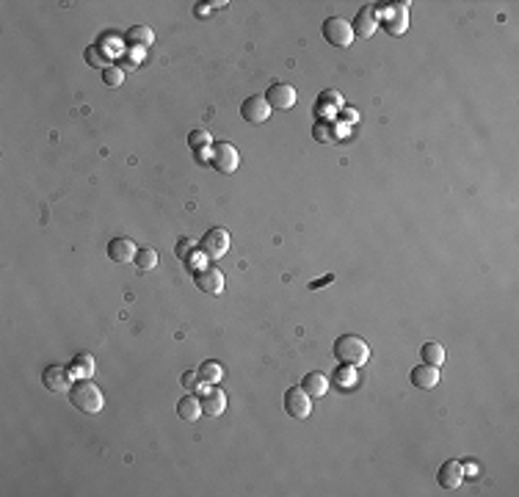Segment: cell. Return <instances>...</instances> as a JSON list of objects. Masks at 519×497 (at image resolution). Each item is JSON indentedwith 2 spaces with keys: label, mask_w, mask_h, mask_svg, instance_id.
I'll return each mask as SVG.
<instances>
[{
  "label": "cell",
  "mask_w": 519,
  "mask_h": 497,
  "mask_svg": "<svg viewBox=\"0 0 519 497\" xmlns=\"http://www.w3.org/2000/svg\"><path fill=\"white\" fill-rule=\"evenodd\" d=\"M412 381H415V387H420V390H434L437 384H439V368H434V365H417L415 370H412Z\"/></svg>",
  "instance_id": "obj_16"
},
{
  "label": "cell",
  "mask_w": 519,
  "mask_h": 497,
  "mask_svg": "<svg viewBox=\"0 0 519 497\" xmlns=\"http://www.w3.org/2000/svg\"><path fill=\"white\" fill-rule=\"evenodd\" d=\"M125 42H127V47H133V50H149L152 42H155V33H152L147 25H133V28H127Z\"/></svg>",
  "instance_id": "obj_15"
},
{
  "label": "cell",
  "mask_w": 519,
  "mask_h": 497,
  "mask_svg": "<svg viewBox=\"0 0 519 497\" xmlns=\"http://www.w3.org/2000/svg\"><path fill=\"white\" fill-rule=\"evenodd\" d=\"M309 398H323L326 395V390H329V381H326V376L323 373H307L304 379H301V384H298Z\"/></svg>",
  "instance_id": "obj_18"
},
{
  "label": "cell",
  "mask_w": 519,
  "mask_h": 497,
  "mask_svg": "<svg viewBox=\"0 0 519 497\" xmlns=\"http://www.w3.org/2000/svg\"><path fill=\"white\" fill-rule=\"evenodd\" d=\"M323 39L331 44V47H348L354 42V30H351V22H345L343 17H329L323 22Z\"/></svg>",
  "instance_id": "obj_4"
},
{
  "label": "cell",
  "mask_w": 519,
  "mask_h": 497,
  "mask_svg": "<svg viewBox=\"0 0 519 497\" xmlns=\"http://www.w3.org/2000/svg\"><path fill=\"white\" fill-rule=\"evenodd\" d=\"M312 398L301 390V387H290L287 392H284V412L290 415V417H295V420H304V417H309V412H312V404H309Z\"/></svg>",
  "instance_id": "obj_6"
},
{
  "label": "cell",
  "mask_w": 519,
  "mask_h": 497,
  "mask_svg": "<svg viewBox=\"0 0 519 497\" xmlns=\"http://www.w3.org/2000/svg\"><path fill=\"white\" fill-rule=\"evenodd\" d=\"M194 284H197L202 293H208V296H219V293L224 290V273H221L219 268H213V265L199 268V271L194 273Z\"/></svg>",
  "instance_id": "obj_8"
},
{
  "label": "cell",
  "mask_w": 519,
  "mask_h": 497,
  "mask_svg": "<svg viewBox=\"0 0 519 497\" xmlns=\"http://www.w3.org/2000/svg\"><path fill=\"white\" fill-rule=\"evenodd\" d=\"M136 265H138V271H152L155 265H158V251L152 246H144V248H138L136 251Z\"/></svg>",
  "instance_id": "obj_23"
},
{
  "label": "cell",
  "mask_w": 519,
  "mask_h": 497,
  "mask_svg": "<svg viewBox=\"0 0 519 497\" xmlns=\"http://www.w3.org/2000/svg\"><path fill=\"white\" fill-rule=\"evenodd\" d=\"M136 244L130 241V238H113V241H108V257L113 260V262H130L133 257H136Z\"/></svg>",
  "instance_id": "obj_17"
},
{
  "label": "cell",
  "mask_w": 519,
  "mask_h": 497,
  "mask_svg": "<svg viewBox=\"0 0 519 497\" xmlns=\"http://www.w3.org/2000/svg\"><path fill=\"white\" fill-rule=\"evenodd\" d=\"M197 384H199V376H197L194 370H188V373H183V387H185L188 392H194V390H197Z\"/></svg>",
  "instance_id": "obj_29"
},
{
  "label": "cell",
  "mask_w": 519,
  "mask_h": 497,
  "mask_svg": "<svg viewBox=\"0 0 519 497\" xmlns=\"http://www.w3.org/2000/svg\"><path fill=\"white\" fill-rule=\"evenodd\" d=\"M69 404L78 409V412H86V415H97L105 404L100 387L91 381V379H78L72 387H69Z\"/></svg>",
  "instance_id": "obj_2"
},
{
  "label": "cell",
  "mask_w": 519,
  "mask_h": 497,
  "mask_svg": "<svg viewBox=\"0 0 519 497\" xmlns=\"http://www.w3.org/2000/svg\"><path fill=\"white\" fill-rule=\"evenodd\" d=\"M227 248H230V235H227V230H221V227L208 230V233L202 235V241H199V251H202L208 260H219V257H224Z\"/></svg>",
  "instance_id": "obj_5"
},
{
  "label": "cell",
  "mask_w": 519,
  "mask_h": 497,
  "mask_svg": "<svg viewBox=\"0 0 519 497\" xmlns=\"http://www.w3.org/2000/svg\"><path fill=\"white\" fill-rule=\"evenodd\" d=\"M312 136H315V141H320V144L334 141V125H329V122H315Z\"/></svg>",
  "instance_id": "obj_24"
},
{
  "label": "cell",
  "mask_w": 519,
  "mask_h": 497,
  "mask_svg": "<svg viewBox=\"0 0 519 497\" xmlns=\"http://www.w3.org/2000/svg\"><path fill=\"white\" fill-rule=\"evenodd\" d=\"M188 144H191V150H202V147H210L213 141H210V136H208L205 130H194V133L188 136Z\"/></svg>",
  "instance_id": "obj_28"
},
{
  "label": "cell",
  "mask_w": 519,
  "mask_h": 497,
  "mask_svg": "<svg viewBox=\"0 0 519 497\" xmlns=\"http://www.w3.org/2000/svg\"><path fill=\"white\" fill-rule=\"evenodd\" d=\"M199 415H202V404H199V398L185 395V398L177 404V417H180L183 423H197Z\"/></svg>",
  "instance_id": "obj_19"
},
{
  "label": "cell",
  "mask_w": 519,
  "mask_h": 497,
  "mask_svg": "<svg viewBox=\"0 0 519 497\" xmlns=\"http://www.w3.org/2000/svg\"><path fill=\"white\" fill-rule=\"evenodd\" d=\"M199 404H202V415H208V417H219V415L227 409V395L219 390V384H213V387L199 398Z\"/></svg>",
  "instance_id": "obj_12"
},
{
  "label": "cell",
  "mask_w": 519,
  "mask_h": 497,
  "mask_svg": "<svg viewBox=\"0 0 519 497\" xmlns=\"http://www.w3.org/2000/svg\"><path fill=\"white\" fill-rule=\"evenodd\" d=\"M406 22H409V3H398V6H392V11L387 14L384 28H387L390 36H401V33L406 30Z\"/></svg>",
  "instance_id": "obj_14"
},
{
  "label": "cell",
  "mask_w": 519,
  "mask_h": 497,
  "mask_svg": "<svg viewBox=\"0 0 519 497\" xmlns=\"http://www.w3.org/2000/svg\"><path fill=\"white\" fill-rule=\"evenodd\" d=\"M326 282H331V276H326V279H318V282H312V290H315V287H320V284H326Z\"/></svg>",
  "instance_id": "obj_31"
},
{
  "label": "cell",
  "mask_w": 519,
  "mask_h": 497,
  "mask_svg": "<svg viewBox=\"0 0 519 497\" xmlns=\"http://www.w3.org/2000/svg\"><path fill=\"white\" fill-rule=\"evenodd\" d=\"M188 248H191V238H180V244H177V257L188 260Z\"/></svg>",
  "instance_id": "obj_30"
},
{
  "label": "cell",
  "mask_w": 519,
  "mask_h": 497,
  "mask_svg": "<svg viewBox=\"0 0 519 497\" xmlns=\"http://www.w3.org/2000/svg\"><path fill=\"white\" fill-rule=\"evenodd\" d=\"M86 61H89V64H91V66H97V69H105V66H108V64H105V61H108V58H105V55H102V53H100V47H97V44H94V47H89V50H86Z\"/></svg>",
  "instance_id": "obj_27"
},
{
  "label": "cell",
  "mask_w": 519,
  "mask_h": 497,
  "mask_svg": "<svg viewBox=\"0 0 519 497\" xmlns=\"http://www.w3.org/2000/svg\"><path fill=\"white\" fill-rule=\"evenodd\" d=\"M197 376H199V384L213 387V384H219V381H221V365H216L213 359H205V362L199 365Z\"/></svg>",
  "instance_id": "obj_20"
},
{
  "label": "cell",
  "mask_w": 519,
  "mask_h": 497,
  "mask_svg": "<svg viewBox=\"0 0 519 497\" xmlns=\"http://www.w3.org/2000/svg\"><path fill=\"white\" fill-rule=\"evenodd\" d=\"M331 354L340 365H348V368H359L370 359V345L365 337L359 334H340L331 345Z\"/></svg>",
  "instance_id": "obj_1"
},
{
  "label": "cell",
  "mask_w": 519,
  "mask_h": 497,
  "mask_svg": "<svg viewBox=\"0 0 519 497\" xmlns=\"http://www.w3.org/2000/svg\"><path fill=\"white\" fill-rule=\"evenodd\" d=\"M420 359H423L426 365L439 368V365L445 362V348H442L439 343H426V345L420 348Z\"/></svg>",
  "instance_id": "obj_22"
},
{
  "label": "cell",
  "mask_w": 519,
  "mask_h": 497,
  "mask_svg": "<svg viewBox=\"0 0 519 497\" xmlns=\"http://www.w3.org/2000/svg\"><path fill=\"white\" fill-rule=\"evenodd\" d=\"M351 30H354V36H365L367 39L376 30V8L373 6H362L356 11L354 22H351Z\"/></svg>",
  "instance_id": "obj_13"
},
{
  "label": "cell",
  "mask_w": 519,
  "mask_h": 497,
  "mask_svg": "<svg viewBox=\"0 0 519 497\" xmlns=\"http://www.w3.org/2000/svg\"><path fill=\"white\" fill-rule=\"evenodd\" d=\"M268 114H271V108H268V102H265V97H246L244 102H241V116L249 122V125H262L265 119H268Z\"/></svg>",
  "instance_id": "obj_9"
},
{
  "label": "cell",
  "mask_w": 519,
  "mask_h": 497,
  "mask_svg": "<svg viewBox=\"0 0 519 497\" xmlns=\"http://www.w3.org/2000/svg\"><path fill=\"white\" fill-rule=\"evenodd\" d=\"M122 80H125V72L119 66H105L102 69V83L105 86H122Z\"/></svg>",
  "instance_id": "obj_25"
},
{
  "label": "cell",
  "mask_w": 519,
  "mask_h": 497,
  "mask_svg": "<svg viewBox=\"0 0 519 497\" xmlns=\"http://www.w3.org/2000/svg\"><path fill=\"white\" fill-rule=\"evenodd\" d=\"M69 373H72V370H66V368H61V365H50V368H44V373H42V384H44L50 392H64V390L72 387V384H69Z\"/></svg>",
  "instance_id": "obj_10"
},
{
  "label": "cell",
  "mask_w": 519,
  "mask_h": 497,
  "mask_svg": "<svg viewBox=\"0 0 519 497\" xmlns=\"http://www.w3.org/2000/svg\"><path fill=\"white\" fill-rule=\"evenodd\" d=\"M462 478H464V467L456 462V459H450V462H445L442 467H439V473H437V484L442 487V489H459V484H462Z\"/></svg>",
  "instance_id": "obj_11"
},
{
  "label": "cell",
  "mask_w": 519,
  "mask_h": 497,
  "mask_svg": "<svg viewBox=\"0 0 519 497\" xmlns=\"http://www.w3.org/2000/svg\"><path fill=\"white\" fill-rule=\"evenodd\" d=\"M78 379H91L94 376V356L91 354H78L72 359V368H69Z\"/></svg>",
  "instance_id": "obj_21"
},
{
  "label": "cell",
  "mask_w": 519,
  "mask_h": 497,
  "mask_svg": "<svg viewBox=\"0 0 519 497\" xmlns=\"http://www.w3.org/2000/svg\"><path fill=\"white\" fill-rule=\"evenodd\" d=\"M210 163H213L216 172L233 174L238 169V163H241V155H238V150L230 141H216V144H210Z\"/></svg>",
  "instance_id": "obj_3"
},
{
  "label": "cell",
  "mask_w": 519,
  "mask_h": 497,
  "mask_svg": "<svg viewBox=\"0 0 519 497\" xmlns=\"http://www.w3.org/2000/svg\"><path fill=\"white\" fill-rule=\"evenodd\" d=\"M262 97H265L268 108H276V111H287L295 105V89L290 83H273Z\"/></svg>",
  "instance_id": "obj_7"
},
{
  "label": "cell",
  "mask_w": 519,
  "mask_h": 497,
  "mask_svg": "<svg viewBox=\"0 0 519 497\" xmlns=\"http://www.w3.org/2000/svg\"><path fill=\"white\" fill-rule=\"evenodd\" d=\"M334 379H337V384L343 387V390H348V387H354V381H356V376H354V370L348 368V365H343L337 373H334Z\"/></svg>",
  "instance_id": "obj_26"
}]
</instances>
